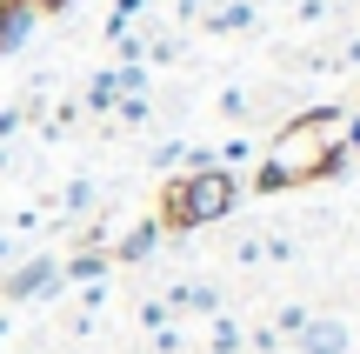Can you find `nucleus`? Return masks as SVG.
<instances>
[{
	"label": "nucleus",
	"instance_id": "f3484780",
	"mask_svg": "<svg viewBox=\"0 0 360 354\" xmlns=\"http://www.w3.org/2000/svg\"><path fill=\"white\" fill-rule=\"evenodd\" d=\"M214 160H220V167H240V160H254V141H227V147H214Z\"/></svg>",
	"mask_w": 360,
	"mask_h": 354
},
{
	"label": "nucleus",
	"instance_id": "6ab92c4d",
	"mask_svg": "<svg viewBox=\"0 0 360 354\" xmlns=\"http://www.w3.org/2000/svg\"><path fill=\"white\" fill-rule=\"evenodd\" d=\"M180 154H187L180 141H160V147H154V167H180Z\"/></svg>",
	"mask_w": 360,
	"mask_h": 354
},
{
	"label": "nucleus",
	"instance_id": "f257e3e1",
	"mask_svg": "<svg viewBox=\"0 0 360 354\" xmlns=\"http://www.w3.org/2000/svg\"><path fill=\"white\" fill-rule=\"evenodd\" d=\"M240 194H247V181L233 167H187V174H174V181L160 187V214L154 221L167 227V234H200V227L227 221V214L240 208Z\"/></svg>",
	"mask_w": 360,
	"mask_h": 354
},
{
	"label": "nucleus",
	"instance_id": "a211bd4d",
	"mask_svg": "<svg viewBox=\"0 0 360 354\" xmlns=\"http://www.w3.org/2000/svg\"><path fill=\"white\" fill-rule=\"evenodd\" d=\"M247 348H254V354H281V334H274V328H254V334H247Z\"/></svg>",
	"mask_w": 360,
	"mask_h": 354
},
{
	"label": "nucleus",
	"instance_id": "5701e85b",
	"mask_svg": "<svg viewBox=\"0 0 360 354\" xmlns=\"http://www.w3.org/2000/svg\"><path fill=\"white\" fill-rule=\"evenodd\" d=\"M7 254H13V241H7V234H0V261H7Z\"/></svg>",
	"mask_w": 360,
	"mask_h": 354
},
{
	"label": "nucleus",
	"instance_id": "aec40b11",
	"mask_svg": "<svg viewBox=\"0 0 360 354\" xmlns=\"http://www.w3.org/2000/svg\"><path fill=\"white\" fill-rule=\"evenodd\" d=\"M340 141H347V147H354V160H360V107H354L347 120H340Z\"/></svg>",
	"mask_w": 360,
	"mask_h": 354
},
{
	"label": "nucleus",
	"instance_id": "423d86ee",
	"mask_svg": "<svg viewBox=\"0 0 360 354\" xmlns=\"http://www.w3.org/2000/svg\"><path fill=\"white\" fill-rule=\"evenodd\" d=\"M107 267H114V261H107V248H74L60 261V288H67V281H74V288H101Z\"/></svg>",
	"mask_w": 360,
	"mask_h": 354
},
{
	"label": "nucleus",
	"instance_id": "412c9836",
	"mask_svg": "<svg viewBox=\"0 0 360 354\" xmlns=\"http://www.w3.org/2000/svg\"><path fill=\"white\" fill-rule=\"evenodd\" d=\"M154 354H180V328H154Z\"/></svg>",
	"mask_w": 360,
	"mask_h": 354
},
{
	"label": "nucleus",
	"instance_id": "6e6552de",
	"mask_svg": "<svg viewBox=\"0 0 360 354\" xmlns=\"http://www.w3.org/2000/svg\"><path fill=\"white\" fill-rule=\"evenodd\" d=\"M207 27H214V34H247V27H254V0H220V7H207Z\"/></svg>",
	"mask_w": 360,
	"mask_h": 354
},
{
	"label": "nucleus",
	"instance_id": "39448f33",
	"mask_svg": "<svg viewBox=\"0 0 360 354\" xmlns=\"http://www.w3.org/2000/svg\"><path fill=\"white\" fill-rule=\"evenodd\" d=\"M294 354H347V321H334V315H307V328L294 334Z\"/></svg>",
	"mask_w": 360,
	"mask_h": 354
},
{
	"label": "nucleus",
	"instance_id": "9b49d317",
	"mask_svg": "<svg viewBox=\"0 0 360 354\" xmlns=\"http://www.w3.org/2000/svg\"><path fill=\"white\" fill-rule=\"evenodd\" d=\"M214 354H247V334H240V321L214 315Z\"/></svg>",
	"mask_w": 360,
	"mask_h": 354
},
{
	"label": "nucleus",
	"instance_id": "20e7f679",
	"mask_svg": "<svg viewBox=\"0 0 360 354\" xmlns=\"http://www.w3.org/2000/svg\"><path fill=\"white\" fill-rule=\"evenodd\" d=\"M160 241H167V227H160V221H134L120 241H107V261H114V267H141Z\"/></svg>",
	"mask_w": 360,
	"mask_h": 354
},
{
	"label": "nucleus",
	"instance_id": "f03ea898",
	"mask_svg": "<svg viewBox=\"0 0 360 354\" xmlns=\"http://www.w3.org/2000/svg\"><path fill=\"white\" fill-rule=\"evenodd\" d=\"M53 288H60V261H53V254H27V261H13L7 281H0L7 301H40V294H53Z\"/></svg>",
	"mask_w": 360,
	"mask_h": 354
},
{
	"label": "nucleus",
	"instance_id": "7ed1b4c3",
	"mask_svg": "<svg viewBox=\"0 0 360 354\" xmlns=\"http://www.w3.org/2000/svg\"><path fill=\"white\" fill-rule=\"evenodd\" d=\"M40 20H47L40 0H0V53H20L27 40H34Z\"/></svg>",
	"mask_w": 360,
	"mask_h": 354
},
{
	"label": "nucleus",
	"instance_id": "1a4fd4ad",
	"mask_svg": "<svg viewBox=\"0 0 360 354\" xmlns=\"http://www.w3.org/2000/svg\"><path fill=\"white\" fill-rule=\"evenodd\" d=\"M120 94H127V87H120V67H101V74H94V87H87V107H94V114H114Z\"/></svg>",
	"mask_w": 360,
	"mask_h": 354
},
{
	"label": "nucleus",
	"instance_id": "0eeeda50",
	"mask_svg": "<svg viewBox=\"0 0 360 354\" xmlns=\"http://www.w3.org/2000/svg\"><path fill=\"white\" fill-rule=\"evenodd\" d=\"M167 315H220V288L214 281H180V288H167Z\"/></svg>",
	"mask_w": 360,
	"mask_h": 354
},
{
	"label": "nucleus",
	"instance_id": "9d476101",
	"mask_svg": "<svg viewBox=\"0 0 360 354\" xmlns=\"http://www.w3.org/2000/svg\"><path fill=\"white\" fill-rule=\"evenodd\" d=\"M287 187H294V181H287V167H274V160L260 154V167H254V181H247V194H287Z\"/></svg>",
	"mask_w": 360,
	"mask_h": 354
},
{
	"label": "nucleus",
	"instance_id": "2eb2a0df",
	"mask_svg": "<svg viewBox=\"0 0 360 354\" xmlns=\"http://www.w3.org/2000/svg\"><path fill=\"white\" fill-rule=\"evenodd\" d=\"M94 208V181H67V194H60V214H87Z\"/></svg>",
	"mask_w": 360,
	"mask_h": 354
},
{
	"label": "nucleus",
	"instance_id": "ddd939ff",
	"mask_svg": "<svg viewBox=\"0 0 360 354\" xmlns=\"http://www.w3.org/2000/svg\"><path fill=\"white\" fill-rule=\"evenodd\" d=\"M114 120H120V127H147V94H120V101H114Z\"/></svg>",
	"mask_w": 360,
	"mask_h": 354
},
{
	"label": "nucleus",
	"instance_id": "4468645a",
	"mask_svg": "<svg viewBox=\"0 0 360 354\" xmlns=\"http://www.w3.org/2000/svg\"><path fill=\"white\" fill-rule=\"evenodd\" d=\"M141 7H147V0H114V7H107V40H114V34H127Z\"/></svg>",
	"mask_w": 360,
	"mask_h": 354
},
{
	"label": "nucleus",
	"instance_id": "4be33fe9",
	"mask_svg": "<svg viewBox=\"0 0 360 354\" xmlns=\"http://www.w3.org/2000/svg\"><path fill=\"white\" fill-rule=\"evenodd\" d=\"M67 7H74V0H40V13H67Z\"/></svg>",
	"mask_w": 360,
	"mask_h": 354
},
{
	"label": "nucleus",
	"instance_id": "f8f14e48",
	"mask_svg": "<svg viewBox=\"0 0 360 354\" xmlns=\"http://www.w3.org/2000/svg\"><path fill=\"white\" fill-rule=\"evenodd\" d=\"M267 328L281 334V341H294V334L307 328V308H294V301H287V308H274V321H267Z\"/></svg>",
	"mask_w": 360,
	"mask_h": 354
},
{
	"label": "nucleus",
	"instance_id": "dca6fc26",
	"mask_svg": "<svg viewBox=\"0 0 360 354\" xmlns=\"http://www.w3.org/2000/svg\"><path fill=\"white\" fill-rule=\"evenodd\" d=\"M27 134V107H0V147H13Z\"/></svg>",
	"mask_w": 360,
	"mask_h": 354
}]
</instances>
